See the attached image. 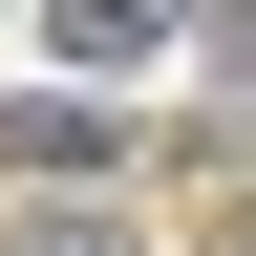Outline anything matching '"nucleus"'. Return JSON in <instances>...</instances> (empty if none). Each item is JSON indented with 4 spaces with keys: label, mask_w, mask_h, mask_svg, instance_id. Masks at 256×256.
<instances>
[{
    "label": "nucleus",
    "mask_w": 256,
    "mask_h": 256,
    "mask_svg": "<svg viewBox=\"0 0 256 256\" xmlns=\"http://www.w3.org/2000/svg\"><path fill=\"white\" fill-rule=\"evenodd\" d=\"M43 22H64V64H150L171 43V0H43Z\"/></svg>",
    "instance_id": "1"
}]
</instances>
